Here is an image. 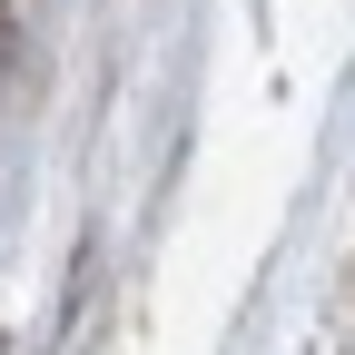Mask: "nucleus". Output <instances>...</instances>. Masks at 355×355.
<instances>
[{
  "instance_id": "1",
  "label": "nucleus",
  "mask_w": 355,
  "mask_h": 355,
  "mask_svg": "<svg viewBox=\"0 0 355 355\" xmlns=\"http://www.w3.org/2000/svg\"><path fill=\"white\" fill-rule=\"evenodd\" d=\"M0 60H10V20H0Z\"/></svg>"
}]
</instances>
